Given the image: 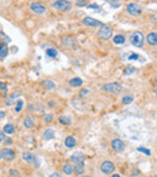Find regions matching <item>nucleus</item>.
<instances>
[{
  "label": "nucleus",
  "mask_w": 157,
  "mask_h": 177,
  "mask_svg": "<svg viewBox=\"0 0 157 177\" xmlns=\"http://www.w3.org/2000/svg\"><path fill=\"white\" fill-rule=\"evenodd\" d=\"M102 90H104L106 92H110V94H114V95H117L122 91V86L119 82H109V84H105L102 87Z\"/></svg>",
  "instance_id": "f257e3e1"
},
{
  "label": "nucleus",
  "mask_w": 157,
  "mask_h": 177,
  "mask_svg": "<svg viewBox=\"0 0 157 177\" xmlns=\"http://www.w3.org/2000/svg\"><path fill=\"white\" fill-rule=\"evenodd\" d=\"M52 8L56 9L57 11H62V12H65V11H69L71 9V3L68 2V0H57L52 4Z\"/></svg>",
  "instance_id": "f03ea898"
},
{
  "label": "nucleus",
  "mask_w": 157,
  "mask_h": 177,
  "mask_svg": "<svg viewBox=\"0 0 157 177\" xmlns=\"http://www.w3.org/2000/svg\"><path fill=\"white\" fill-rule=\"evenodd\" d=\"M144 40H145L144 34L141 32H139V31H137V32L131 34V43H132V45H134L137 47H141L144 45Z\"/></svg>",
  "instance_id": "7ed1b4c3"
},
{
  "label": "nucleus",
  "mask_w": 157,
  "mask_h": 177,
  "mask_svg": "<svg viewBox=\"0 0 157 177\" xmlns=\"http://www.w3.org/2000/svg\"><path fill=\"white\" fill-rule=\"evenodd\" d=\"M111 37H112V29L109 26L103 24L100 29L98 31V38L102 40H109Z\"/></svg>",
  "instance_id": "20e7f679"
},
{
  "label": "nucleus",
  "mask_w": 157,
  "mask_h": 177,
  "mask_svg": "<svg viewBox=\"0 0 157 177\" xmlns=\"http://www.w3.org/2000/svg\"><path fill=\"white\" fill-rule=\"evenodd\" d=\"M30 10H32L34 14H36V15H42V14L46 12L45 5H42L41 3H38V2H34V3L30 4Z\"/></svg>",
  "instance_id": "39448f33"
},
{
  "label": "nucleus",
  "mask_w": 157,
  "mask_h": 177,
  "mask_svg": "<svg viewBox=\"0 0 157 177\" xmlns=\"http://www.w3.org/2000/svg\"><path fill=\"white\" fill-rule=\"evenodd\" d=\"M126 10H127V12H128L131 16H139V15L141 14V11H143L141 8H140L138 4H133V3H132V4H128Z\"/></svg>",
  "instance_id": "423d86ee"
},
{
  "label": "nucleus",
  "mask_w": 157,
  "mask_h": 177,
  "mask_svg": "<svg viewBox=\"0 0 157 177\" xmlns=\"http://www.w3.org/2000/svg\"><path fill=\"white\" fill-rule=\"evenodd\" d=\"M82 23L85 26H88V27H102L103 26V23L100 21H98V20H96L93 17H88V16L82 20Z\"/></svg>",
  "instance_id": "0eeeda50"
},
{
  "label": "nucleus",
  "mask_w": 157,
  "mask_h": 177,
  "mask_svg": "<svg viewBox=\"0 0 157 177\" xmlns=\"http://www.w3.org/2000/svg\"><path fill=\"white\" fill-rule=\"evenodd\" d=\"M114 170H115V165H114V163H111V161H104V163H102V165H100V171H102L103 173H105V175L111 173Z\"/></svg>",
  "instance_id": "6e6552de"
},
{
  "label": "nucleus",
  "mask_w": 157,
  "mask_h": 177,
  "mask_svg": "<svg viewBox=\"0 0 157 177\" xmlns=\"http://www.w3.org/2000/svg\"><path fill=\"white\" fill-rule=\"evenodd\" d=\"M0 153H2V158L5 159V160H8V161H12L15 159V156H16L15 152L11 148H4Z\"/></svg>",
  "instance_id": "1a4fd4ad"
},
{
  "label": "nucleus",
  "mask_w": 157,
  "mask_h": 177,
  "mask_svg": "<svg viewBox=\"0 0 157 177\" xmlns=\"http://www.w3.org/2000/svg\"><path fill=\"white\" fill-rule=\"evenodd\" d=\"M70 161L74 164H78V163H84L85 161V154L81 152H75L71 154L70 156Z\"/></svg>",
  "instance_id": "9d476101"
},
{
  "label": "nucleus",
  "mask_w": 157,
  "mask_h": 177,
  "mask_svg": "<svg viewBox=\"0 0 157 177\" xmlns=\"http://www.w3.org/2000/svg\"><path fill=\"white\" fill-rule=\"evenodd\" d=\"M111 148H112V150H115V152H122V150L125 149V143H123L121 140L116 138V140H114V141L111 142Z\"/></svg>",
  "instance_id": "9b49d317"
},
{
  "label": "nucleus",
  "mask_w": 157,
  "mask_h": 177,
  "mask_svg": "<svg viewBox=\"0 0 157 177\" xmlns=\"http://www.w3.org/2000/svg\"><path fill=\"white\" fill-rule=\"evenodd\" d=\"M72 172H75L76 175H82L85 172V164L84 163L75 164V167H72Z\"/></svg>",
  "instance_id": "f8f14e48"
},
{
  "label": "nucleus",
  "mask_w": 157,
  "mask_h": 177,
  "mask_svg": "<svg viewBox=\"0 0 157 177\" xmlns=\"http://www.w3.org/2000/svg\"><path fill=\"white\" fill-rule=\"evenodd\" d=\"M146 40H147V44L151 45V46H155L157 44V34L155 32L150 33L147 37H146Z\"/></svg>",
  "instance_id": "ddd939ff"
},
{
  "label": "nucleus",
  "mask_w": 157,
  "mask_h": 177,
  "mask_svg": "<svg viewBox=\"0 0 157 177\" xmlns=\"http://www.w3.org/2000/svg\"><path fill=\"white\" fill-rule=\"evenodd\" d=\"M8 55H9V47H8V44H5V43H0V57H2V58H5Z\"/></svg>",
  "instance_id": "4468645a"
},
{
  "label": "nucleus",
  "mask_w": 157,
  "mask_h": 177,
  "mask_svg": "<svg viewBox=\"0 0 157 177\" xmlns=\"http://www.w3.org/2000/svg\"><path fill=\"white\" fill-rule=\"evenodd\" d=\"M64 144H65V147H68V148L75 147V146H76V140H75V137H74V136H68V137L65 138V141H64Z\"/></svg>",
  "instance_id": "2eb2a0df"
},
{
  "label": "nucleus",
  "mask_w": 157,
  "mask_h": 177,
  "mask_svg": "<svg viewBox=\"0 0 157 177\" xmlns=\"http://www.w3.org/2000/svg\"><path fill=\"white\" fill-rule=\"evenodd\" d=\"M23 159H24L27 163H35V160H36L35 155L32 154V153H29V152H24V153H23Z\"/></svg>",
  "instance_id": "dca6fc26"
},
{
  "label": "nucleus",
  "mask_w": 157,
  "mask_h": 177,
  "mask_svg": "<svg viewBox=\"0 0 157 177\" xmlns=\"http://www.w3.org/2000/svg\"><path fill=\"white\" fill-rule=\"evenodd\" d=\"M41 85H42V87L44 88H46V90H53L54 88V82L52 81V80H44L42 82H41Z\"/></svg>",
  "instance_id": "f3484780"
},
{
  "label": "nucleus",
  "mask_w": 157,
  "mask_h": 177,
  "mask_svg": "<svg viewBox=\"0 0 157 177\" xmlns=\"http://www.w3.org/2000/svg\"><path fill=\"white\" fill-rule=\"evenodd\" d=\"M69 85L72 87H77V86H81L82 85V79L80 78H72L69 80Z\"/></svg>",
  "instance_id": "a211bd4d"
},
{
  "label": "nucleus",
  "mask_w": 157,
  "mask_h": 177,
  "mask_svg": "<svg viewBox=\"0 0 157 177\" xmlns=\"http://www.w3.org/2000/svg\"><path fill=\"white\" fill-rule=\"evenodd\" d=\"M24 126H26L27 129L34 127V120H33L32 117H26V118H24Z\"/></svg>",
  "instance_id": "6ab92c4d"
},
{
  "label": "nucleus",
  "mask_w": 157,
  "mask_h": 177,
  "mask_svg": "<svg viewBox=\"0 0 157 177\" xmlns=\"http://www.w3.org/2000/svg\"><path fill=\"white\" fill-rule=\"evenodd\" d=\"M4 132L8 134V135H12L15 132V126L12 124H6L4 126Z\"/></svg>",
  "instance_id": "aec40b11"
},
{
  "label": "nucleus",
  "mask_w": 157,
  "mask_h": 177,
  "mask_svg": "<svg viewBox=\"0 0 157 177\" xmlns=\"http://www.w3.org/2000/svg\"><path fill=\"white\" fill-rule=\"evenodd\" d=\"M53 137H54V131L52 129H47L45 131V134H44V138L48 141V140H52Z\"/></svg>",
  "instance_id": "412c9836"
},
{
  "label": "nucleus",
  "mask_w": 157,
  "mask_h": 177,
  "mask_svg": "<svg viewBox=\"0 0 157 177\" xmlns=\"http://www.w3.org/2000/svg\"><path fill=\"white\" fill-rule=\"evenodd\" d=\"M125 41H126V38H125L123 35H121V34H119V35L114 37V43H115V44H117V45L125 44Z\"/></svg>",
  "instance_id": "4be33fe9"
},
{
  "label": "nucleus",
  "mask_w": 157,
  "mask_h": 177,
  "mask_svg": "<svg viewBox=\"0 0 157 177\" xmlns=\"http://www.w3.org/2000/svg\"><path fill=\"white\" fill-rule=\"evenodd\" d=\"M63 172L66 173V175H71L72 173V166L70 164H65L63 166Z\"/></svg>",
  "instance_id": "5701e85b"
},
{
  "label": "nucleus",
  "mask_w": 157,
  "mask_h": 177,
  "mask_svg": "<svg viewBox=\"0 0 157 177\" xmlns=\"http://www.w3.org/2000/svg\"><path fill=\"white\" fill-rule=\"evenodd\" d=\"M18 96V94H14V95H11V96H9L8 97V100H6V105L8 106H11L14 102H15V100H16V97Z\"/></svg>",
  "instance_id": "b1692460"
},
{
  "label": "nucleus",
  "mask_w": 157,
  "mask_h": 177,
  "mask_svg": "<svg viewBox=\"0 0 157 177\" xmlns=\"http://www.w3.org/2000/svg\"><path fill=\"white\" fill-rule=\"evenodd\" d=\"M59 121H60V124H63V125H70V123H71L70 118L64 117V115H62V117L59 118Z\"/></svg>",
  "instance_id": "393cba45"
},
{
  "label": "nucleus",
  "mask_w": 157,
  "mask_h": 177,
  "mask_svg": "<svg viewBox=\"0 0 157 177\" xmlns=\"http://www.w3.org/2000/svg\"><path fill=\"white\" fill-rule=\"evenodd\" d=\"M46 56H48V57H56L57 56V50H54V49H47L46 50Z\"/></svg>",
  "instance_id": "a878e982"
},
{
  "label": "nucleus",
  "mask_w": 157,
  "mask_h": 177,
  "mask_svg": "<svg viewBox=\"0 0 157 177\" xmlns=\"http://www.w3.org/2000/svg\"><path fill=\"white\" fill-rule=\"evenodd\" d=\"M87 4H88V0H77L76 2V6L78 8H85L87 6Z\"/></svg>",
  "instance_id": "bb28decb"
},
{
  "label": "nucleus",
  "mask_w": 157,
  "mask_h": 177,
  "mask_svg": "<svg viewBox=\"0 0 157 177\" xmlns=\"http://www.w3.org/2000/svg\"><path fill=\"white\" fill-rule=\"evenodd\" d=\"M133 96H125L123 98H122V102H123V105H129V103H132L133 102Z\"/></svg>",
  "instance_id": "cd10ccee"
},
{
  "label": "nucleus",
  "mask_w": 157,
  "mask_h": 177,
  "mask_svg": "<svg viewBox=\"0 0 157 177\" xmlns=\"http://www.w3.org/2000/svg\"><path fill=\"white\" fill-rule=\"evenodd\" d=\"M22 107H23V101H22V100H18V102H17V105H16L15 111H16L17 113H20V112L22 111Z\"/></svg>",
  "instance_id": "c85d7f7f"
},
{
  "label": "nucleus",
  "mask_w": 157,
  "mask_h": 177,
  "mask_svg": "<svg viewBox=\"0 0 157 177\" xmlns=\"http://www.w3.org/2000/svg\"><path fill=\"white\" fill-rule=\"evenodd\" d=\"M128 60H131V61L140 60V56H139L138 53H129V55H128Z\"/></svg>",
  "instance_id": "c756f323"
},
{
  "label": "nucleus",
  "mask_w": 157,
  "mask_h": 177,
  "mask_svg": "<svg viewBox=\"0 0 157 177\" xmlns=\"http://www.w3.org/2000/svg\"><path fill=\"white\" fill-rule=\"evenodd\" d=\"M44 120H45V123H51L53 120V115L52 114H46L44 117Z\"/></svg>",
  "instance_id": "7c9ffc66"
},
{
  "label": "nucleus",
  "mask_w": 157,
  "mask_h": 177,
  "mask_svg": "<svg viewBox=\"0 0 157 177\" xmlns=\"http://www.w3.org/2000/svg\"><path fill=\"white\" fill-rule=\"evenodd\" d=\"M133 72H134V68H132V67H127V68L123 70L125 75H129V74H132Z\"/></svg>",
  "instance_id": "2f4dec72"
},
{
  "label": "nucleus",
  "mask_w": 157,
  "mask_h": 177,
  "mask_svg": "<svg viewBox=\"0 0 157 177\" xmlns=\"http://www.w3.org/2000/svg\"><path fill=\"white\" fill-rule=\"evenodd\" d=\"M138 152H143V153H145L146 155H150V154H151V152H150L149 149H145V148H141V147L138 148Z\"/></svg>",
  "instance_id": "473e14b6"
},
{
  "label": "nucleus",
  "mask_w": 157,
  "mask_h": 177,
  "mask_svg": "<svg viewBox=\"0 0 157 177\" xmlns=\"http://www.w3.org/2000/svg\"><path fill=\"white\" fill-rule=\"evenodd\" d=\"M0 88H2V91L6 92L8 91V85L5 82H0Z\"/></svg>",
  "instance_id": "72a5a7b5"
},
{
  "label": "nucleus",
  "mask_w": 157,
  "mask_h": 177,
  "mask_svg": "<svg viewBox=\"0 0 157 177\" xmlns=\"http://www.w3.org/2000/svg\"><path fill=\"white\" fill-rule=\"evenodd\" d=\"M88 9H96V10H100V6L97 5V4H91L88 5Z\"/></svg>",
  "instance_id": "f704fd0d"
},
{
  "label": "nucleus",
  "mask_w": 157,
  "mask_h": 177,
  "mask_svg": "<svg viewBox=\"0 0 157 177\" xmlns=\"http://www.w3.org/2000/svg\"><path fill=\"white\" fill-rule=\"evenodd\" d=\"M10 175H11L12 177H20V173H18L17 171H15V170H11V171H10Z\"/></svg>",
  "instance_id": "c9c22d12"
},
{
  "label": "nucleus",
  "mask_w": 157,
  "mask_h": 177,
  "mask_svg": "<svg viewBox=\"0 0 157 177\" xmlns=\"http://www.w3.org/2000/svg\"><path fill=\"white\" fill-rule=\"evenodd\" d=\"M4 140H5V135H4V132L0 131V143H2Z\"/></svg>",
  "instance_id": "e433bc0d"
},
{
  "label": "nucleus",
  "mask_w": 157,
  "mask_h": 177,
  "mask_svg": "<svg viewBox=\"0 0 157 177\" xmlns=\"http://www.w3.org/2000/svg\"><path fill=\"white\" fill-rule=\"evenodd\" d=\"M48 177H62L59 173H57V172H54V173H52V175H50Z\"/></svg>",
  "instance_id": "4c0bfd02"
},
{
  "label": "nucleus",
  "mask_w": 157,
  "mask_h": 177,
  "mask_svg": "<svg viewBox=\"0 0 157 177\" xmlns=\"http://www.w3.org/2000/svg\"><path fill=\"white\" fill-rule=\"evenodd\" d=\"M86 94H88V90H82L81 94H80V96H84V95H86Z\"/></svg>",
  "instance_id": "58836bf2"
},
{
  "label": "nucleus",
  "mask_w": 157,
  "mask_h": 177,
  "mask_svg": "<svg viewBox=\"0 0 157 177\" xmlns=\"http://www.w3.org/2000/svg\"><path fill=\"white\" fill-rule=\"evenodd\" d=\"M5 117V113L4 112H0V119H3Z\"/></svg>",
  "instance_id": "ea45409f"
},
{
  "label": "nucleus",
  "mask_w": 157,
  "mask_h": 177,
  "mask_svg": "<svg viewBox=\"0 0 157 177\" xmlns=\"http://www.w3.org/2000/svg\"><path fill=\"white\" fill-rule=\"evenodd\" d=\"M111 177H121V176H120V175H117V173H115V175H112Z\"/></svg>",
  "instance_id": "a19ab883"
},
{
  "label": "nucleus",
  "mask_w": 157,
  "mask_h": 177,
  "mask_svg": "<svg viewBox=\"0 0 157 177\" xmlns=\"http://www.w3.org/2000/svg\"><path fill=\"white\" fill-rule=\"evenodd\" d=\"M0 159H3V158H2V153H0Z\"/></svg>",
  "instance_id": "79ce46f5"
},
{
  "label": "nucleus",
  "mask_w": 157,
  "mask_h": 177,
  "mask_svg": "<svg viewBox=\"0 0 157 177\" xmlns=\"http://www.w3.org/2000/svg\"><path fill=\"white\" fill-rule=\"evenodd\" d=\"M111 2H117V0H111Z\"/></svg>",
  "instance_id": "37998d69"
},
{
  "label": "nucleus",
  "mask_w": 157,
  "mask_h": 177,
  "mask_svg": "<svg viewBox=\"0 0 157 177\" xmlns=\"http://www.w3.org/2000/svg\"><path fill=\"white\" fill-rule=\"evenodd\" d=\"M81 177H88V176H81Z\"/></svg>",
  "instance_id": "c03bdc74"
}]
</instances>
